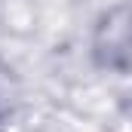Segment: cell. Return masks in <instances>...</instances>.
<instances>
[{
    "mask_svg": "<svg viewBox=\"0 0 132 132\" xmlns=\"http://www.w3.org/2000/svg\"><path fill=\"white\" fill-rule=\"evenodd\" d=\"M89 55L98 71L126 77L132 65V9L126 0L111 3L101 9L92 34H89Z\"/></svg>",
    "mask_w": 132,
    "mask_h": 132,
    "instance_id": "obj_1",
    "label": "cell"
}]
</instances>
